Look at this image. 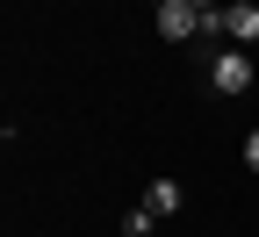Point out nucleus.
I'll return each instance as SVG.
<instances>
[{"label": "nucleus", "instance_id": "1", "mask_svg": "<svg viewBox=\"0 0 259 237\" xmlns=\"http://www.w3.org/2000/svg\"><path fill=\"white\" fill-rule=\"evenodd\" d=\"M252 72H259V65H252L245 51H216V58H209V86H216V93H245Z\"/></svg>", "mask_w": 259, "mask_h": 237}, {"label": "nucleus", "instance_id": "2", "mask_svg": "<svg viewBox=\"0 0 259 237\" xmlns=\"http://www.w3.org/2000/svg\"><path fill=\"white\" fill-rule=\"evenodd\" d=\"M158 36H166V43L202 36V8H187V0H158Z\"/></svg>", "mask_w": 259, "mask_h": 237}, {"label": "nucleus", "instance_id": "3", "mask_svg": "<svg viewBox=\"0 0 259 237\" xmlns=\"http://www.w3.org/2000/svg\"><path fill=\"white\" fill-rule=\"evenodd\" d=\"M223 36L259 43V0H231V8H223Z\"/></svg>", "mask_w": 259, "mask_h": 237}, {"label": "nucleus", "instance_id": "4", "mask_svg": "<svg viewBox=\"0 0 259 237\" xmlns=\"http://www.w3.org/2000/svg\"><path fill=\"white\" fill-rule=\"evenodd\" d=\"M144 209H151V216H173V209H180V180H151V187H144Z\"/></svg>", "mask_w": 259, "mask_h": 237}, {"label": "nucleus", "instance_id": "5", "mask_svg": "<svg viewBox=\"0 0 259 237\" xmlns=\"http://www.w3.org/2000/svg\"><path fill=\"white\" fill-rule=\"evenodd\" d=\"M151 223H158V216L144 209V201H137V209H130V216H122V237H151Z\"/></svg>", "mask_w": 259, "mask_h": 237}, {"label": "nucleus", "instance_id": "6", "mask_svg": "<svg viewBox=\"0 0 259 237\" xmlns=\"http://www.w3.org/2000/svg\"><path fill=\"white\" fill-rule=\"evenodd\" d=\"M245 165H252V173H259V129H252V137H245Z\"/></svg>", "mask_w": 259, "mask_h": 237}, {"label": "nucleus", "instance_id": "7", "mask_svg": "<svg viewBox=\"0 0 259 237\" xmlns=\"http://www.w3.org/2000/svg\"><path fill=\"white\" fill-rule=\"evenodd\" d=\"M187 8H202V15H209V8H223V0H187Z\"/></svg>", "mask_w": 259, "mask_h": 237}]
</instances>
